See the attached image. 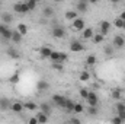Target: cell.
I'll return each mask as SVG.
<instances>
[{
    "instance_id": "obj_1",
    "label": "cell",
    "mask_w": 125,
    "mask_h": 124,
    "mask_svg": "<svg viewBox=\"0 0 125 124\" xmlns=\"http://www.w3.org/2000/svg\"><path fill=\"white\" fill-rule=\"evenodd\" d=\"M13 10H15L16 13H21V15H25V13L29 12L26 1H18V3H15V4H13Z\"/></svg>"
},
{
    "instance_id": "obj_2",
    "label": "cell",
    "mask_w": 125,
    "mask_h": 124,
    "mask_svg": "<svg viewBox=\"0 0 125 124\" xmlns=\"http://www.w3.org/2000/svg\"><path fill=\"white\" fill-rule=\"evenodd\" d=\"M51 35L54 38H64L65 37V29L62 28L61 25H54L51 29Z\"/></svg>"
},
{
    "instance_id": "obj_3",
    "label": "cell",
    "mask_w": 125,
    "mask_h": 124,
    "mask_svg": "<svg viewBox=\"0 0 125 124\" xmlns=\"http://www.w3.org/2000/svg\"><path fill=\"white\" fill-rule=\"evenodd\" d=\"M86 102H87V105H89V107H97V104H99L97 93L93 92V91H89V95H87Z\"/></svg>"
},
{
    "instance_id": "obj_4",
    "label": "cell",
    "mask_w": 125,
    "mask_h": 124,
    "mask_svg": "<svg viewBox=\"0 0 125 124\" xmlns=\"http://www.w3.org/2000/svg\"><path fill=\"white\" fill-rule=\"evenodd\" d=\"M71 26H73V29H74V31H84V28H86V22H84V19L77 18L76 21H73Z\"/></svg>"
},
{
    "instance_id": "obj_5",
    "label": "cell",
    "mask_w": 125,
    "mask_h": 124,
    "mask_svg": "<svg viewBox=\"0 0 125 124\" xmlns=\"http://www.w3.org/2000/svg\"><path fill=\"white\" fill-rule=\"evenodd\" d=\"M52 102L60 107V108H64L65 107V102H67V98L62 96V95H52Z\"/></svg>"
},
{
    "instance_id": "obj_6",
    "label": "cell",
    "mask_w": 125,
    "mask_h": 124,
    "mask_svg": "<svg viewBox=\"0 0 125 124\" xmlns=\"http://www.w3.org/2000/svg\"><path fill=\"white\" fill-rule=\"evenodd\" d=\"M51 53H52V50H51V47H48V45H44V47L39 48V56H41L42 60L50 59V57H51Z\"/></svg>"
},
{
    "instance_id": "obj_7",
    "label": "cell",
    "mask_w": 125,
    "mask_h": 124,
    "mask_svg": "<svg viewBox=\"0 0 125 124\" xmlns=\"http://www.w3.org/2000/svg\"><path fill=\"white\" fill-rule=\"evenodd\" d=\"M99 28H100V35H108L109 31H111V24H109V21H102L100 24H99Z\"/></svg>"
},
{
    "instance_id": "obj_8",
    "label": "cell",
    "mask_w": 125,
    "mask_h": 124,
    "mask_svg": "<svg viewBox=\"0 0 125 124\" xmlns=\"http://www.w3.org/2000/svg\"><path fill=\"white\" fill-rule=\"evenodd\" d=\"M114 47L118 48V50L125 47V38L122 35H115V37H114Z\"/></svg>"
},
{
    "instance_id": "obj_9",
    "label": "cell",
    "mask_w": 125,
    "mask_h": 124,
    "mask_svg": "<svg viewBox=\"0 0 125 124\" xmlns=\"http://www.w3.org/2000/svg\"><path fill=\"white\" fill-rule=\"evenodd\" d=\"M70 50H71L73 53H80V51L84 50V45H83L80 41H71V44H70Z\"/></svg>"
},
{
    "instance_id": "obj_10",
    "label": "cell",
    "mask_w": 125,
    "mask_h": 124,
    "mask_svg": "<svg viewBox=\"0 0 125 124\" xmlns=\"http://www.w3.org/2000/svg\"><path fill=\"white\" fill-rule=\"evenodd\" d=\"M38 108H39V111H41V112H44V114H45V115H48V117H50V115H51V112H52L51 105H50L48 102H41Z\"/></svg>"
},
{
    "instance_id": "obj_11",
    "label": "cell",
    "mask_w": 125,
    "mask_h": 124,
    "mask_svg": "<svg viewBox=\"0 0 125 124\" xmlns=\"http://www.w3.org/2000/svg\"><path fill=\"white\" fill-rule=\"evenodd\" d=\"M87 9H89V3L86 0H80V1L76 3V10L77 12H87Z\"/></svg>"
},
{
    "instance_id": "obj_12",
    "label": "cell",
    "mask_w": 125,
    "mask_h": 124,
    "mask_svg": "<svg viewBox=\"0 0 125 124\" xmlns=\"http://www.w3.org/2000/svg\"><path fill=\"white\" fill-rule=\"evenodd\" d=\"M48 88H50V83H48L47 80L41 79V80H38V82H36V89H38L39 92H42V91H47Z\"/></svg>"
},
{
    "instance_id": "obj_13",
    "label": "cell",
    "mask_w": 125,
    "mask_h": 124,
    "mask_svg": "<svg viewBox=\"0 0 125 124\" xmlns=\"http://www.w3.org/2000/svg\"><path fill=\"white\" fill-rule=\"evenodd\" d=\"M10 110L13 111V112H22L25 108H23V104L22 102H19V101H16V102H12V107H10Z\"/></svg>"
},
{
    "instance_id": "obj_14",
    "label": "cell",
    "mask_w": 125,
    "mask_h": 124,
    "mask_svg": "<svg viewBox=\"0 0 125 124\" xmlns=\"http://www.w3.org/2000/svg\"><path fill=\"white\" fill-rule=\"evenodd\" d=\"M10 107H12V102H10L7 98H0V110H1V111L10 110Z\"/></svg>"
},
{
    "instance_id": "obj_15",
    "label": "cell",
    "mask_w": 125,
    "mask_h": 124,
    "mask_svg": "<svg viewBox=\"0 0 125 124\" xmlns=\"http://www.w3.org/2000/svg\"><path fill=\"white\" fill-rule=\"evenodd\" d=\"M6 54H7L10 59H19V56H21L19 51H18L15 47H9V48L6 50Z\"/></svg>"
},
{
    "instance_id": "obj_16",
    "label": "cell",
    "mask_w": 125,
    "mask_h": 124,
    "mask_svg": "<svg viewBox=\"0 0 125 124\" xmlns=\"http://www.w3.org/2000/svg\"><path fill=\"white\" fill-rule=\"evenodd\" d=\"M35 118H36L38 124H47V123H48V115H45V114H44V112H41V111L35 115Z\"/></svg>"
},
{
    "instance_id": "obj_17",
    "label": "cell",
    "mask_w": 125,
    "mask_h": 124,
    "mask_svg": "<svg viewBox=\"0 0 125 124\" xmlns=\"http://www.w3.org/2000/svg\"><path fill=\"white\" fill-rule=\"evenodd\" d=\"M64 18H65L67 21H71V22H73V21L77 19V12H76V10H67L65 15H64Z\"/></svg>"
},
{
    "instance_id": "obj_18",
    "label": "cell",
    "mask_w": 125,
    "mask_h": 124,
    "mask_svg": "<svg viewBox=\"0 0 125 124\" xmlns=\"http://www.w3.org/2000/svg\"><path fill=\"white\" fill-rule=\"evenodd\" d=\"M16 31L23 37V35H26V34H28V25H26V24H18Z\"/></svg>"
},
{
    "instance_id": "obj_19",
    "label": "cell",
    "mask_w": 125,
    "mask_h": 124,
    "mask_svg": "<svg viewBox=\"0 0 125 124\" xmlns=\"http://www.w3.org/2000/svg\"><path fill=\"white\" fill-rule=\"evenodd\" d=\"M23 108L25 110H29V111H35V110H38V104H35L33 101H26L23 104Z\"/></svg>"
},
{
    "instance_id": "obj_20",
    "label": "cell",
    "mask_w": 125,
    "mask_h": 124,
    "mask_svg": "<svg viewBox=\"0 0 125 124\" xmlns=\"http://www.w3.org/2000/svg\"><path fill=\"white\" fill-rule=\"evenodd\" d=\"M93 35H94L93 28H84V31H83V38L84 39H92Z\"/></svg>"
},
{
    "instance_id": "obj_21",
    "label": "cell",
    "mask_w": 125,
    "mask_h": 124,
    "mask_svg": "<svg viewBox=\"0 0 125 124\" xmlns=\"http://www.w3.org/2000/svg\"><path fill=\"white\" fill-rule=\"evenodd\" d=\"M1 21H3V24H4V25H7V24H12V21H13V16H12L10 13L4 12V13L1 15Z\"/></svg>"
},
{
    "instance_id": "obj_22",
    "label": "cell",
    "mask_w": 125,
    "mask_h": 124,
    "mask_svg": "<svg viewBox=\"0 0 125 124\" xmlns=\"http://www.w3.org/2000/svg\"><path fill=\"white\" fill-rule=\"evenodd\" d=\"M50 60L52 62V64H55V63H61V60H60V53H58V51H52V53H51ZM61 64H62V63H61Z\"/></svg>"
},
{
    "instance_id": "obj_23",
    "label": "cell",
    "mask_w": 125,
    "mask_h": 124,
    "mask_svg": "<svg viewBox=\"0 0 125 124\" xmlns=\"http://www.w3.org/2000/svg\"><path fill=\"white\" fill-rule=\"evenodd\" d=\"M42 15H44L45 18H51V16L54 15V9H52L51 6H47V7H44V10H42Z\"/></svg>"
},
{
    "instance_id": "obj_24",
    "label": "cell",
    "mask_w": 125,
    "mask_h": 124,
    "mask_svg": "<svg viewBox=\"0 0 125 124\" xmlns=\"http://www.w3.org/2000/svg\"><path fill=\"white\" fill-rule=\"evenodd\" d=\"M96 62H97V59H96V56H93V54H90V56L86 57V66H94Z\"/></svg>"
},
{
    "instance_id": "obj_25",
    "label": "cell",
    "mask_w": 125,
    "mask_h": 124,
    "mask_svg": "<svg viewBox=\"0 0 125 124\" xmlns=\"http://www.w3.org/2000/svg\"><path fill=\"white\" fill-rule=\"evenodd\" d=\"M12 41L15 42V44H19L21 41H22V35L19 34L18 31H13V35H12Z\"/></svg>"
},
{
    "instance_id": "obj_26",
    "label": "cell",
    "mask_w": 125,
    "mask_h": 124,
    "mask_svg": "<svg viewBox=\"0 0 125 124\" xmlns=\"http://www.w3.org/2000/svg\"><path fill=\"white\" fill-rule=\"evenodd\" d=\"M103 39H105V37H103V35H100V34H94L93 38H92V41H93L94 44H102V42H103Z\"/></svg>"
},
{
    "instance_id": "obj_27",
    "label": "cell",
    "mask_w": 125,
    "mask_h": 124,
    "mask_svg": "<svg viewBox=\"0 0 125 124\" xmlns=\"http://www.w3.org/2000/svg\"><path fill=\"white\" fill-rule=\"evenodd\" d=\"M90 79V73L87 72V70H83L82 73H80V82H87Z\"/></svg>"
},
{
    "instance_id": "obj_28",
    "label": "cell",
    "mask_w": 125,
    "mask_h": 124,
    "mask_svg": "<svg viewBox=\"0 0 125 124\" xmlns=\"http://www.w3.org/2000/svg\"><path fill=\"white\" fill-rule=\"evenodd\" d=\"M74 104H76V102H73V101L67 99V102H65V107H64V110H67L68 112H73V110H74Z\"/></svg>"
},
{
    "instance_id": "obj_29",
    "label": "cell",
    "mask_w": 125,
    "mask_h": 124,
    "mask_svg": "<svg viewBox=\"0 0 125 124\" xmlns=\"http://www.w3.org/2000/svg\"><path fill=\"white\" fill-rule=\"evenodd\" d=\"M83 111H84L83 105H82V104H79V102H76V104H74V110H73V112H74V114H82Z\"/></svg>"
},
{
    "instance_id": "obj_30",
    "label": "cell",
    "mask_w": 125,
    "mask_h": 124,
    "mask_svg": "<svg viewBox=\"0 0 125 124\" xmlns=\"http://www.w3.org/2000/svg\"><path fill=\"white\" fill-rule=\"evenodd\" d=\"M12 35H13V31H12L10 28H7L6 31L1 34V38H4V39H12Z\"/></svg>"
},
{
    "instance_id": "obj_31",
    "label": "cell",
    "mask_w": 125,
    "mask_h": 124,
    "mask_svg": "<svg viewBox=\"0 0 125 124\" xmlns=\"http://www.w3.org/2000/svg\"><path fill=\"white\" fill-rule=\"evenodd\" d=\"M19 80H21V77H19V74H18V73L12 74V76H10V79H9V82H10V83H13V85L19 83Z\"/></svg>"
},
{
    "instance_id": "obj_32",
    "label": "cell",
    "mask_w": 125,
    "mask_h": 124,
    "mask_svg": "<svg viewBox=\"0 0 125 124\" xmlns=\"http://www.w3.org/2000/svg\"><path fill=\"white\" fill-rule=\"evenodd\" d=\"M116 112H118V114L125 112V104L124 102H118V104H116Z\"/></svg>"
},
{
    "instance_id": "obj_33",
    "label": "cell",
    "mask_w": 125,
    "mask_h": 124,
    "mask_svg": "<svg viewBox=\"0 0 125 124\" xmlns=\"http://www.w3.org/2000/svg\"><path fill=\"white\" fill-rule=\"evenodd\" d=\"M124 21H121V19H119V18H116V19H115V22H114V25H115V26H116V28H121V29H124Z\"/></svg>"
},
{
    "instance_id": "obj_34",
    "label": "cell",
    "mask_w": 125,
    "mask_h": 124,
    "mask_svg": "<svg viewBox=\"0 0 125 124\" xmlns=\"http://www.w3.org/2000/svg\"><path fill=\"white\" fill-rule=\"evenodd\" d=\"M26 4H28L29 12H31V10H33V9L36 7V1H35V0H28V1H26Z\"/></svg>"
},
{
    "instance_id": "obj_35",
    "label": "cell",
    "mask_w": 125,
    "mask_h": 124,
    "mask_svg": "<svg viewBox=\"0 0 125 124\" xmlns=\"http://www.w3.org/2000/svg\"><path fill=\"white\" fill-rule=\"evenodd\" d=\"M80 98H83V99H87V95H89V91L86 89V88H82L80 89Z\"/></svg>"
},
{
    "instance_id": "obj_36",
    "label": "cell",
    "mask_w": 125,
    "mask_h": 124,
    "mask_svg": "<svg viewBox=\"0 0 125 124\" xmlns=\"http://www.w3.org/2000/svg\"><path fill=\"white\" fill-rule=\"evenodd\" d=\"M87 112L90 115H97V107H89L87 108Z\"/></svg>"
},
{
    "instance_id": "obj_37",
    "label": "cell",
    "mask_w": 125,
    "mask_h": 124,
    "mask_svg": "<svg viewBox=\"0 0 125 124\" xmlns=\"http://www.w3.org/2000/svg\"><path fill=\"white\" fill-rule=\"evenodd\" d=\"M111 124H124V121L116 115V117H112V120H111Z\"/></svg>"
},
{
    "instance_id": "obj_38",
    "label": "cell",
    "mask_w": 125,
    "mask_h": 124,
    "mask_svg": "<svg viewBox=\"0 0 125 124\" xmlns=\"http://www.w3.org/2000/svg\"><path fill=\"white\" fill-rule=\"evenodd\" d=\"M121 95H122V93H121V91H119V89H115V91H114V93H112L114 99H118V101L121 99Z\"/></svg>"
},
{
    "instance_id": "obj_39",
    "label": "cell",
    "mask_w": 125,
    "mask_h": 124,
    "mask_svg": "<svg viewBox=\"0 0 125 124\" xmlns=\"http://www.w3.org/2000/svg\"><path fill=\"white\" fill-rule=\"evenodd\" d=\"M52 67H54L57 72H62V70H64V66H62L61 63H55V64H52Z\"/></svg>"
},
{
    "instance_id": "obj_40",
    "label": "cell",
    "mask_w": 125,
    "mask_h": 124,
    "mask_svg": "<svg viewBox=\"0 0 125 124\" xmlns=\"http://www.w3.org/2000/svg\"><path fill=\"white\" fill-rule=\"evenodd\" d=\"M68 123H70V124H82V121H80V120H79L77 117H71Z\"/></svg>"
},
{
    "instance_id": "obj_41",
    "label": "cell",
    "mask_w": 125,
    "mask_h": 124,
    "mask_svg": "<svg viewBox=\"0 0 125 124\" xmlns=\"http://www.w3.org/2000/svg\"><path fill=\"white\" fill-rule=\"evenodd\" d=\"M68 59V56H67V53H60V60H61V63H64L65 60Z\"/></svg>"
},
{
    "instance_id": "obj_42",
    "label": "cell",
    "mask_w": 125,
    "mask_h": 124,
    "mask_svg": "<svg viewBox=\"0 0 125 124\" xmlns=\"http://www.w3.org/2000/svg\"><path fill=\"white\" fill-rule=\"evenodd\" d=\"M7 28H9V26H7V25H4V24H0V35H1V34H3V32L6 31V29H7Z\"/></svg>"
},
{
    "instance_id": "obj_43",
    "label": "cell",
    "mask_w": 125,
    "mask_h": 124,
    "mask_svg": "<svg viewBox=\"0 0 125 124\" xmlns=\"http://www.w3.org/2000/svg\"><path fill=\"white\" fill-rule=\"evenodd\" d=\"M28 124H38V121H36V118H35V117H31V118L28 120Z\"/></svg>"
},
{
    "instance_id": "obj_44",
    "label": "cell",
    "mask_w": 125,
    "mask_h": 124,
    "mask_svg": "<svg viewBox=\"0 0 125 124\" xmlns=\"http://www.w3.org/2000/svg\"><path fill=\"white\" fill-rule=\"evenodd\" d=\"M112 53H114V50H112V48H109V47H108V48H105V54H109V56H111Z\"/></svg>"
},
{
    "instance_id": "obj_45",
    "label": "cell",
    "mask_w": 125,
    "mask_h": 124,
    "mask_svg": "<svg viewBox=\"0 0 125 124\" xmlns=\"http://www.w3.org/2000/svg\"><path fill=\"white\" fill-rule=\"evenodd\" d=\"M119 19L125 22V10H124V12H121V15H119Z\"/></svg>"
},
{
    "instance_id": "obj_46",
    "label": "cell",
    "mask_w": 125,
    "mask_h": 124,
    "mask_svg": "<svg viewBox=\"0 0 125 124\" xmlns=\"http://www.w3.org/2000/svg\"><path fill=\"white\" fill-rule=\"evenodd\" d=\"M118 117H119L122 121H125V112H122V114H118Z\"/></svg>"
},
{
    "instance_id": "obj_47",
    "label": "cell",
    "mask_w": 125,
    "mask_h": 124,
    "mask_svg": "<svg viewBox=\"0 0 125 124\" xmlns=\"http://www.w3.org/2000/svg\"><path fill=\"white\" fill-rule=\"evenodd\" d=\"M124 29H125V24H124Z\"/></svg>"
},
{
    "instance_id": "obj_48",
    "label": "cell",
    "mask_w": 125,
    "mask_h": 124,
    "mask_svg": "<svg viewBox=\"0 0 125 124\" xmlns=\"http://www.w3.org/2000/svg\"><path fill=\"white\" fill-rule=\"evenodd\" d=\"M124 82H125V77H124Z\"/></svg>"
},
{
    "instance_id": "obj_49",
    "label": "cell",
    "mask_w": 125,
    "mask_h": 124,
    "mask_svg": "<svg viewBox=\"0 0 125 124\" xmlns=\"http://www.w3.org/2000/svg\"><path fill=\"white\" fill-rule=\"evenodd\" d=\"M124 92H125V91H124Z\"/></svg>"
},
{
    "instance_id": "obj_50",
    "label": "cell",
    "mask_w": 125,
    "mask_h": 124,
    "mask_svg": "<svg viewBox=\"0 0 125 124\" xmlns=\"http://www.w3.org/2000/svg\"><path fill=\"white\" fill-rule=\"evenodd\" d=\"M124 104H125V102H124Z\"/></svg>"
}]
</instances>
